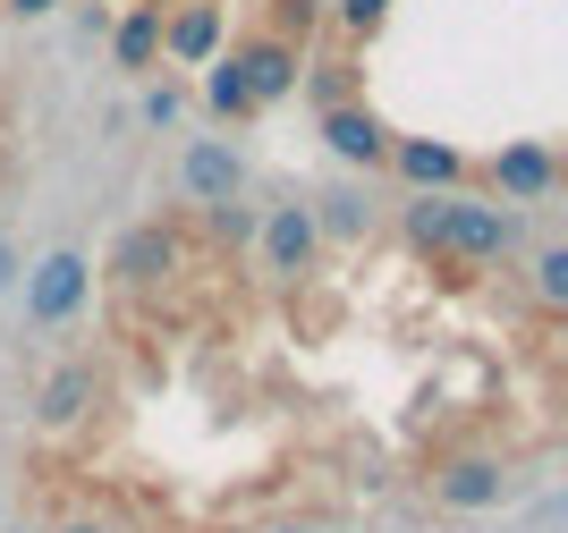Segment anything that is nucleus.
I'll return each mask as SVG.
<instances>
[{
  "mask_svg": "<svg viewBox=\"0 0 568 533\" xmlns=\"http://www.w3.org/2000/svg\"><path fill=\"white\" fill-rule=\"evenodd\" d=\"M407 246H425L433 263H500L526 246L518 204H484V195H407Z\"/></svg>",
  "mask_w": 568,
  "mask_h": 533,
  "instance_id": "1",
  "label": "nucleus"
},
{
  "mask_svg": "<svg viewBox=\"0 0 568 533\" xmlns=\"http://www.w3.org/2000/svg\"><path fill=\"white\" fill-rule=\"evenodd\" d=\"M85 297H94V263L77 255V246H51L34 271H26V322L34 330H60L85 314Z\"/></svg>",
  "mask_w": 568,
  "mask_h": 533,
  "instance_id": "2",
  "label": "nucleus"
},
{
  "mask_svg": "<svg viewBox=\"0 0 568 533\" xmlns=\"http://www.w3.org/2000/svg\"><path fill=\"white\" fill-rule=\"evenodd\" d=\"M425 483H433V509H450V516H484V509H500V500H509V465L484 458V449H458V458L433 465Z\"/></svg>",
  "mask_w": 568,
  "mask_h": 533,
  "instance_id": "3",
  "label": "nucleus"
},
{
  "mask_svg": "<svg viewBox=\"0 0 568 533\" xmlns=\"http://www.w3.org/2000/svg\"><path fill=\"white\" fill-rule=\"evenodd\" d=\"M314 255H323V221H314V204H272V221H263V271H272V279H306Z\"/></svg>",
  "mask_w": 568,
  "mask_h": 533,
  "instance_id": "4",
  "label": "nucleus"
},
{
  "mask_svg": "<svg viewBox=\"0 0 568 533\" xmlns=\"http://www.w3.org/2000/svg\"><path fill=\"white\" fill-rule=\"evenodd\" d=\"M230 60H237V76H246V93H255V111L288 102L297 76H306V43H288V34H255V43L230 51Z\"/></svg>",
  "mask_w": 568,
  "mask_h": 533,
  "instance_id": "5",
  "label": "nucleus"
},
{
  "mask_svg": "<svg viewBox=\"0 0 568 533\" xmlns=\"http://www.w3.org/2000/svg\"><path fill=\"white\" fill-rule=\"evenodd\" d=\"M493 186H500V204H518V212L551 204V195H560L551 144H500V153H493Z\"/></svg>",
  "mask_w": 568,
  "mask_h": 533,
  "instance_id": "6",
  "label": "nucleus"
},
{
  "mask_svg": "<svg viewBox=\"0 0 568 533\" xmlns=\"http://www.w3.org/2000/svg\"><path fill=\"white\" fill-rule=\"evenodd\" d=\"M170 271H179V229H162V221H144V229H128L111 246V279L119 288H162Z\"/></svg>",
  "mask_w": 568,
  "mask_h": 533,
  "instance_id": "7",
  "label": "nucleus"
},
{
  "mask_svg": "<svg viewBox=\"0 0 568 533\" xmlns=\"http://www.w3.org/2000/svg\"><path fill=\"white\" fill-rule=\"evenodd\" d=\"M94 398H102V381H94V365L77 356V365H60V372L43 381V398H34V423H43V432H69V423L94 416Z\"/></svg>",
  "mask_w": 568,
  "mask_h": 533,
  "instance_id": "8",
  "label": "nucleus"
},
{
  "mask_svg": "<svg viewBox=\"0 0 568 533\" xmlns=\"http://www.w3.org/2000/svg\"><path fill=\"white\" fill-rule=\"evenodd\" d=\"M179 178H187L195 204L213 212V204H230L237 186H246V170H237V153H230L221 136H195V144H187V162H179Z\"/></svg>",
  "mask_w": 568,
  "mask_h": 533,
  "instance_id": "9",
  "label": "nucleus"
},
{
  "mask_svg": "<svg viewBox=\"0 0 568 533\" xmlns=\"http://www.w3.org/2000/svg\"><path fill=\"white\" fill-rule=\"evenodd\" d=\"M323 144H332L339 162H356V170H374L382 153H390V127H382L365 102H339V111H323Z\"/></svg>",
  "mask_w": 568,
  "mask_h": 533,
  "instance_id": "10",
  "label": "nucleus"
},
{
  "mask_svg": "<svg viewBox=\"0 0 568 533\" xmlns=\"http://www.w3.org/2000/svg\"><path fill=\"white\" fill-rule=\"evenodd\" d=\"M382 162L399 170L416 195H442V186H458V170H467L450 144H433V136H390V153H382Z\"/></svg>",
  "mask_w": 568,
  "mask_h": 533,
  "instance_id": "11",
  "label": "nucleus"
},
{
  "mask_svg": "<svg viewBox=\"0 0 568 533\" xmlns=\"http://www.w3.org/2000/svg\"><path fill=\"white\" fill-rule=\"evenodd\" d=\"M213 43H221V9L213 0H187V9H179V18H162V51L170 60H213Z\"/></svg>",
  "mask_w": 568,
  "mask_h": 533,
  "instance_id": "12",
  "label": "nucleus"
},
{
  "mask_svg": "<svg viewBox=\"0 0 568 533\" xmlns=\"http://www.w3.org/2000/svg\"><path fill=\"white\" fill-rule=\"evenodd\" d=\"M111 51H119V69H153V60H162V0H136Z\"/></svg>",
  "mask_w": 568,
  "mask_h": 533,
  "instance_id": "13",
  "label": "nucleus"
},
{
  "mask_svg": "<svg viewBox=\"0 0 568 533\" xmlns=\"http://www.w3.org/2000/svg\"><path fill=\"white\" fill-rule=\"evenodd\" d=\"M314 221H323V237H365L374 229V204H365V186H339V195L314 204Z\"/></svg>",
  "mask_w": 568,
  "mask_h": 533,
  "instance_id": "14",
  "label": "nucleus"
},
{
  "mask_svg": "<svg viewBox=\"0 0 568 533\" xmlns=\"http://www.w3.org/2000/svg\"><path fill=\"white\" fill-rule=\"evenodd\" d=\"M204 102H213L221 119H255V93L237 76V60H204Z\"/></svg>",
  "mask_w": 568,
  "mask_h": 533,
  "instance_id": "15",
  "label": "nucleus"
},
{
  "mask_svg": "<svg viewBox=\"0 0 568 533\" xmlns=\"http://www.w3.org/2000/svg\"><path fill=\"white\" fill-rule=\"evenodd\" d=\"M535 297H544V314L568 305V246H544V255H535Z\"/></svg>",
  "mask_w": 568,
  "mask_h": 533,
  "instance_id": "16",
  "label": "nucleus"
},
{
  "mask_svg": "<svg viewBox=\"0 0 568 533\" xmlns=\"http://www.w3.org/2000/svg\"><path fill=\"white\" fill-rule=\"evenodd\" d=\"M314 102H323V111L356 102V69H348V60H323V69H314Z\"/></svg>",
  "mask_w": 568,
  "mask_h": 533,
  "instance_id": "17",
  "label": "nucleus"
},
{
  "mask_svg": "<svg viewBox=\"0 0 568 533\" xmlns=\"http://www.w3.org/2000/svg\"><path fill=\"white\" fill-rule=\"evenodd\" d=\"M382 18H390V0H339V25H348V34H374Z\"/></svg>",
  "mask_w": 568,
  "mask_h": 533,
  "instance_id": "18",
  "label": "nucleus"
},
{
  "mask_svg": "<svg viewBox=\"0 0 568 533\" xmlns=\"http://www.w3.org/2000/svg\"><path fill=\"white\" fill-rule=\"evenodd\" d=\"M179 111H187V102H179V85H153V93H144V119H153V127H170Z\"/></svg>",
  "mask_w": 568,
  "mask_h": 533,
  "instance_id": "19",
  "label": "nucleus"
},
{
  "mask_svg": "<svg viewBox=\"0 0 568 533\" xmlns=\"http://www.w3.org/2000/svg\"><path fill=\"white\" fill-rule=\"evenodd\" d=\"M9 9H18V18H51V9H60V0H9Z\"/></svg>",
  "mask_w": 568,
  "mask_h": 533,
  "instance_id": "20",
  "label": "nucleus"
},
{
  "mask_svg": "<svg viewBox=\"0 0 568 533\" xmlns=\"http://www.w3.org/2000/svg\"><path fill=\"white\" fill-rule=\"evenodd\" d=\"M9 279H18V255H9V246H0V288H9Z\"/></svg>",
  "mask_w": 568,
  "mask_h": 533,
  "instance_id": "21",
  "label": "nucleus"
},
{
  "mask_svg": "<svg viewBox=\"0 0 568 533\" xmlns=\"http://www.w3.org/2000/svg\"><path fill=\"white\" fill-rule=\"evenodd\" d=\"M60 533H102V525H85V516H77V525H60Z\"/></svg>",
  "mask_w": 568,
  "mask_h": 533,
  "instance_id": "22",
  "label": "nucleus"
},
{
  "mask_svg": "<svg viewBox=\"0 0 568 533\" xmlns=\"http://www.w3.org/2000/svg\"><path fill=\"white\" fill-rule=\"evenodd\" d=\"M272 533H323V525H272Z\"/></svg>",
  "mask_w": 568,
  "mask_h": 533,
  "instance_id": "23",
  "label": "nucleus"
}]
</instances>
